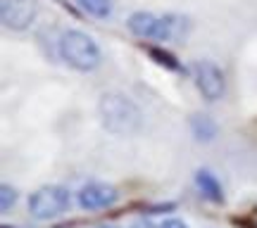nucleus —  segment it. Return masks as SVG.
Here are the masks:
<instances>
[{"instance_id":"f257e3e1","label":"nucleus","mask_w":257,"mask_h":228,"mask_svg":"<svg viewBox=\"0 0 257 228\" xmlns=\"http://www.w3.org/2000/svg\"><path fill=\"white\" fill-rule=\"evenodd\" d=\"M98 117L102 128L114 136H134L143 126V112L121 91H107L98 100Z\"/></svg>"},{"instance_id":"f03ea898","label":"nucleus","mask_w":257,"mask_h":228,"mask_svg":"<svg viewBox=\"0 0 257 228\" xmlns=\"http://www.w3.org/2000/svg\"><path fill=\"white\" fill-rule=\"evenodd\" d=\"M126 27L134 36L143 41H165V43H179L188 31V19L181 15H155L148 10H136L126 19Z\"/></svg>"},{"instance_id":"7ed1b4c3","label":"nucleus","mask_w":257,"mask_h":228,"mask_svg":"<svg viewBox=\"0 0 257 228\" xmlns=\"http://www.w3.org/2000/svg\"><path fill=\"white\" fill-rule=\"evenodd\" d=\"M57 53H60V57L72 69H76V72H81V74L95 72L102 64L100 46L86 31H81V29L64 31L62 36H60V43H57Z\"/></svg>"},{"instance_id":"20e7f679","label":"nucleus","mask_w":257,"mask_h":228,"mask_svg":"<svg viewBox=\"0 0 257 228\" xmlns=\"http://www.w3.org/2000/svg\"><path fill=\"white\" fill-rule=\"evenodd\" d=\"M72 204V195L64 185H41L29 197V214L36 221H50L62 216Z\"/></svg>"},{"instance_id":"39448f33","label":"nucleus","mask_w":257,"mask_h":228,"mask_svg":"<svg viewBox=\"0 0 257 228\" xmlns=\"http://www.w3.org/2000/svg\"><path fill=\"white\" fill-rule=\"evenodd\" d=\"M193 79L200 95L207 102H217L224 98L226 93V76L221 72V67H217L210 60H198L193 64Z\"/></svg>"},{"instance_id":"423d86ee","label":"nucleus","mask_w":257,"mask_h":228,"mask_svg":"<svg viewBox=\"0 0 257 228\" xmlns=\"http://www.w3.org/2000/svg\"><path fill=\"white\" fill-rule=\"evenodd\" d=\"M38 17L36 0H0V19L10 31H27Z\"/></svg>"},{"instance_id":"0eeeda50","label":"nucleus","mask_w":257,"mask_h":228,"mask_svg":"<svg viewBox=\"0 0 257 228\" xmlns=\"http://www.w3.org/2000/svg\"><path fill=\"white\" fill-rule=\"evenodd\" d=\"M117 200H119V190L110 183H88L76 192V202L86 211L107 209L112 204H117Z\"/></svg>"},{"instance_id":"6e6552de","label":"nucleus","mask_w":257,"mask_h":228,"mask_svg":"<svg viewBox=\"0 0 257 228\" xmlns=\"http://www.w3.org/2000/svg\"><path fill=\"white\" fill-rule=\"evenodd\" d=\"M195 185H198V190L205 200L214 202V204H221L224 202V188H221V183L217 181V176L207 169H198L195 171Z\"/></svg>"},{"instance_id":"1a4fd4ad","label":"nucleus","mask_w":257,"mask_h":228,"mask_svg":"<svg viewBox=\"0 0 257 228\" xmlns=\"http://www.w3.org/2000/svg\"><path fill=\"white\" fill-rule=\"evenodd\" d=\"M188 124H191V133L195 136L198 143H212L219 133V126L210 114H193Z\"/></svg>"},{"instance_id":"9d476101","label":"nucleus","mask_w":257,"mask_h":228,"mask_svg":"<svg viewBox=\"0 0 257 228\" xmlns=\"http://www.w3.org/2000/svg\"><path fill=\"white\" fill-rule=\"evenodd\" d=\"M146 53L153 60H155V64H160V67H165V69H169V72H181V62L176 60L169 50H165V48H157V46H146Z\"/></svg>"},{"instance_id":"9b49d317","label":"nucleus","mask_w":257,"mask_h":228,"mask_svg":"<svg viewBox=\"0 0 257 228\" xmlns=\"http://www.w3.org/2000/svg\"><path fill=\"white\" fill-rule=\"evenodd\" d=\"M76 5L95 19H107L112 15V0H76Z\"/></svg>"},{"instance_id":"f8f14e48","label":"nucleus","mask_w":257,"mask_h":228,"mask_svg":"<svg viewBox=\"0 0 257 228\" xmlns=\"http://www.w3.org/2000/svg\"><path fill=\"white\" fill-rule=\"evenodd\" d=\"M15 204H17V190L8 183H3L0 185V209H3V214H8Z\"/></svg>"},{"instance_id":"ddd939ff","label":"nucleus","mask_w":257,"mask_h":228,"mask_svg":"<svg viewBox=\"0 0 257 228\" xmlns=\"http://www.w3.org/2000/svg\"><path fill=\"white\" fill-rule=\"evenodd\" d=\"M157 228H188V226H186V221H181V219H165Z\"/></svg>"},{"instance_id":"4468645a","label":"nucleus","mask_w":257,"mask_h":228,"mask_svg":"<svg viewBox=\"0 0 257 228\" xmlns=\"http://www.w3.org/2000/svg\"><path fill=\"white\" fill-rule=\"evenodd\" d=\"M128 228H157V226H153V223H150L148 219H138V221H134V223H131Z\"/></svg>"},{"instance_id":"2eb2a0df","label":"nucleus","mask_w":257,"mask_h":228,"mask_svg":"<svg viewBox=\"0 0 257 228\" xmlns=\"http://www.w3.org/2000/svg\"><path fill=\"white\" fill-rule=\"evenodd\" d=\"M95 228H119V226H114V223H100V226H95Z\"/></svg>"},{"instance_id":"dca6fc26","label":"nucleus","mask_w":257,"mask_h":228,"mask_svg":"<svg viewBox=\"0 0 257 228\" xmlns=\"http://www.w3.org/2000/svg\"><path fill=\"white\" fill-rule=\"evenodd\" d=\"M3 228H12V226H3Z\"/></svg>"}]
</instances>
